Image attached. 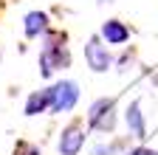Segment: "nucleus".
I'll use <instances>...</instances> for the list:
<instances>
[{
  "mask_svg": "<svg viewBox=\"0 0 158 155\" xmlns=\"http://www.w3.org/2000/svg\"><path fill=\"white\" fill-rule=\"evenodd\" d=\"M48 34H51L48 45L40 51V71H43V76H51L59 68L71 65V54L65 48V34H59V31H48Z\"/></svg>",
  "mask_w": 158,
  "mask_h": 155,
  "instance_id": "f257e3e1",
  "label": "nucleus"
},
{
  "mask_svg": "<svg viewBox=\"0 0 158 155\" xmlns=\"http://www.w3.org/2000/svg\"><path fill=\"white\" fill-rule=\"evenodd\" d=\"M88 124L99 133H113V127H116V99H110V96L96 99L88 110Z\"/></svg>",
  "mask_w": 158,
  "mask_h": 155,
  "instance_id": "f03ea898",
  "label": "nucleus"
},
{
  "mask_svg": "<svg viewBox=\"0 0 158 155\" xmlns=\"http://www.w3.org/2000/svg\"><path fill=\"white\" fill-rule=\"evenodd\" d=\"M85 62H88V68H90L93 73H105V71H110V65H113V56H110L105 40H102L99 34L90 37V40L85 43Z\"/></svg>",
  "mask_w": 158,
  "mask_h": 155,
  "instance_id": "7ed1b4c3",
  "label": "nucleus"
},
{
  "mask_svg": "<svg viewBox=\"0 0 158 155\" xmlns=\"http://www.w3.org/2000/svg\"><path fill=\"white\" fill-rule=\"evenodd\" d=\"M54 90V102H51V110L54 113H71L79 102V85L73 79H62V82H56L51 85Z\"/></svg>",
  "mask_w": 158,
  "mask_h": 155,
  "instance_id": "20e7f679",
  "label": "nucleus"
},
{
  "mask_svg": "<svg viewBox=\"0 0 158 155\" xmlns=\"http://www.w3.org/2000/svg\"><path fill=\"white\" fill-rule=\"evenodd\" d=\"M124 121H127V130L133 138L144 141L147 138V124H144V113H141V102H130V107L124 110Z\"/></svg>",
  "mask_w": 158,
  "mask_h": 155,
  "instance_id": "39448f33",
  "label": "nucleus"
},
{
  "mask_svg": "<svg viewBox=\"0 0 158 155\" xmlns=\"http://www.w3.org/2000/svg\"><path fill=\"white\" fill-rule=\"evenodd\" d=\"M85 144V133L79 124H71L62 130V135H59V155H76L79 149H82Z\"/></svg>",
  "mask_w": 158,
  "mask_h": 155,
  "instance_id": "423d86ee",
  "label": "nucleus"
},
{
  "mask_svg": "<svg viewBox=\"0 0 158 155\" xmlns=\"http://www.w3.org/2000/svg\"><path fill=\"white\" fill-rule=\"evenodd\" d=\"M99 37H102L107 45H124L130 40V28L122 20H105L102 23V34H99Z\"/></svg>",
  "mask_w": 158,
  "mask_h": 155,
  "instance_id": "0eeeda50",
  "label": "nucleus"
},
{
  "mask_svg": "<svg viewBox=\"0 0 158 155\" xmlns=\"http://www.w3.org/2000/svg\"><path fill=\"white\" fill-rule=\"evenodd\" d=\"M54 102V90L45 88V90H34L28 96V102H26V116H40V113H45Z\"/></svg>",
  "mask_w": 158,
  "mask_h": 155,
  "instance_id": "6e6552de",
  "label": "nucleus"
},
{
  "mask_svg": "<svg viewBox=\"0 0 158 155\" xmlns=\"http://www.w3.org/2000/svg\"><path fill=\"white\" fill-rule=\"evenodd\" d=\"M23 28H26V37H28V40H37L40 34H48V14L45 11H28Z\"/></svg>",
  "mask_w": 158,
  "mask_h": 155,
  "instance_id": "1a4fd4ad",
  "label": "nucleus"
},
{
  "mask_svg": "<svg viewBox=\"0 0 158 155\" xmlns=\"http://www.w3.org/2000/svg\"><path fill=\"white\" fill-rule=\"evenodd\" d=\"M118 152V144H99L93 149V155H116Z\"/></svg>",
  "mask_w": 158,
  "mask_h": 155,
  "instance_id": "9d476101",
  "label": "nucleus"
},
{
  "mask_svg": "<svg viewBox=\"0 0 158 155\" xmlns=\"http://www.w3.org/2000/svg\"><path fill=\"white\" fill-rule=\"evenodd\" d=\"M130 155H158L155 149H147V147H138V149H133Z\"/></svg>",
  "mask_w": 158,
  "mask_h": 155,
  "instance_id": "9b49d317",
  "label": "nucleus"
},
{
  "mask_svg": "<svg viewBox=\"0 0 158 155\" xmlns=\"http://www.w3.org/2000/svg\"><path fill=\"white\" fill-rule=\"evenodd\" d=\"M96 3H113V0H96Z\"/></svg>",
  "mask_w": 158,
  "mask_h": 155,
  "instance_id": "f8f14e48",
  "label": "nucleus"
}]
</instances>
